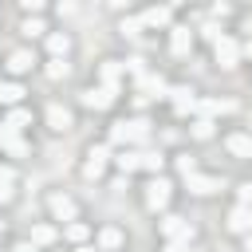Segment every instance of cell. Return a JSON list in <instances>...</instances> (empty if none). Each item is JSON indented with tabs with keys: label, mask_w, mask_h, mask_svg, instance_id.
Returning a JSON list of instances; mask_svg holds the SVG:
<instances>
[{
	"label": "cell",
	"mask_w": 252,
	"mask_h": 252,
	"mask_svg": "<svg viewBox=\"0 0 252 252\" xmlns=\"http://www.w3.org/2000/svg\"><path fill=\"white\" fill-rule=\"evenodd\" d=\"M150 138V122L146 118H122V122H114L110 126V142H146Z\"/></svg>",
	"instance_id": "6da1fadb"
},
{
	"label": "cell",
	"mask_w": 252,
	"mask_h": 252,
	"mask_svg": "<svg viewBox=\"0 0 252 252\" xmlns=\"http://www.w3.org/2000/svg\"><path fill=\"white\" fill-rule=\"evenodd\" d=\"M169 189H173V185H169L165 177H154V181L146 185V205H150L154 213H161V209H169Z\"/></svg>",
	"instance_id": "7a4b0ae2"
},
{
	"label": "cell",
	"mask_w": 252,
	"mask_h": 252,
	"mask_svg": "<svg viewBox=\"0 0 252 252\" xmlns=\"http://www.w3.org/2000/svg\"><path fill=\"white\" fill-rule=\"evenodd\" d=\"M161 236L165 240H193V224L185 220V217H161Z\"/></svg>",
	"instance_id": "3957f363"
},
{
	"label": "cell",
	"mask_w": 252,
	"mask_h": 252,
	"mask_svg": "<svg viewBox=\"0 0 252 252\" xmlns=\"http://www.w3.org/2000/svg\"><path fill=\"white\" fill-rule=\"evenodd\" d=\"M213 51H217V63H220V67H236V63H240V43H236L232 35H220V39L213 43Z\"/></svg>",
	"instance_id": "277c9868"
},
{
	"label": "cell",
	"mask_w": 252,
	"mask_h": 252,
	"mask_svg": "<svg viewBox=\"0 0 252 252\" xmlns=\"http://www.w3.org/2000/svg\"><path fill=\"white\" fill-rule=\"evenodd\" d=\"M165 94H169V98H173V110H177V114H181V118H185V114H193V110H197V91H193V87H169V91H165Z\"/></svg>",
	"instance_id": "5b68a950"
},
{
	"label": "cell",
	"mask_w": 252,
	"mask_h": 252,
	"mask_svg": "<svg viewBox=\"0 0 252 252\" xmlns=\"http://www.w3.org/2000/svg\"><path fill=\"white\" fill-rule=\"evenodd\" d=\"M185 189H189L193 197H213V193H220V177H205V173H189V177H185Z\"/></svg>",
	"instance_id": "8992f818"
},
{
	"label": "cell",
	"mask_w": 252,
	"mask_h": 252,
	"mask_svg": "<svg viewBox=\"0 0 252 252\" xmlns=\"http://www.w3.org/2000/svg\"><path fill=\"white\" fill-rule=\"evenodd\" d=\"M47 209H51V217H55V220H67V224H71V220H75V213H79V209H75V201H71L67 193H51V197H47Z\"/></svg>",
	"instance_id": "52a82bcc"
},
{
	"label": "cell",
	"mask_w": 252,
	"mask_h": 252,
	"mask_svg": "<svg viewBox=\"0 0 252 252\" xmlns=\"http://www.w3.org/2000/svg\"><path fill=\"white\" fill-rule=\"evenodd\" d=\"M232 110H236L232 98H197V114L209 122H213V114H232Z\"/></svg>",
	"instance_id": "ba28073f"
},
{
	"label": "cell",
	"mask_w": 252,
	"mask_h": 252,
	"mask_svg": "<svg viewBox=\"0 0 252 252\" xmlns=\"http://www.w3.org/2000/svg\"><path fill=\"white\" fill-rule=\"evenodd\" d=\"M106 146H91V154H87V165H83V173L91 177V181H98L102 173H106Z\"/></svg>",
	"instance_id": "9c48e42d"
},
{
	"label": "cell",
	"mask_w": 252,
	"mask_h": 252,
	"mask_svg": "<svg viewBox=\"0 0 252 252\" xmlns=\"http://www.w3.org/2000/svg\"><path fill=\"white\" fill-rule=\"evenodd\" d=\"M0 150H8L12 158H24L28 154V142H24V134H16V130H8L0 122Z\"/></svg>",
	"instance_id": "30bf717a"
},
{
	"label": "cell",
	"mask_w": 252,
	"mask_h": 252,
	"mask_svg": "<svg viewBox=\"0 0 252 252\" xmlns=\"http://www.w3.org/2000/svg\"><path fill=\"white\" fill-rule=\"evenodd\" d=\"M189 47H193V32H189V28H169V51H173L177 59H185Z\"/></svg>",
	"instance_id": "8fae6325"
},
{
	"label": "cell",
	"mask_w": 252,
	"mask_h": 252,
	"mask_svg": "<svg viewBox=\"0 0 252 252\" xmlns=\"http://www.w3.org/2000/svg\"><path fill=\"white\" fill-rule=\"evenodd\" d=\"M98 75H102V91L118 94V79L126 75V71H122V63H118V59H106V63L98 67Z\"/></svg>",
	"instance_id": "7c38bea8"
},
{
	"label": "cell",
	"mask_w": 252,
	"mask_h": 252,
	"mask_svg": "<svg viewBox=\"0 0 252 252\" xmlns=\"http://www.w3.org/2000/svg\"><path fill=\"white\" fill-rule=\"evenodd\" d=\"M110 102H114V94L102 91V87H87V91H83V106H87V110H106Z\"/></svg>",
	"instance_id": "4fadbf2b"
},
{
	"label": "cell",
	"mask_w": 252,
	"mask_h": 252,
	"mask_svg": "<svg viewBox=\"0 0 252 252\" xmlns=\"http://www.w3.org/2000/svg\"><path fill=\"white\" fill-rule=\"evenodd\" d=\"M228 228L240 232V236H248V232H252V209H248V205H236V209L228 213Z\"/></svg>",
	"instance_id": "5bb4252c"
},
{
	"label": "cell",
	"mask_w": 252,
	"mask_h": 252,
	"mask_svg": "<svg viewBox=\"0 0 252 252\" xmlns=\"http://www.w3.org/2000/svg\"><path fill=\"white\" fill-rule=\"evenodd\" d=\"M47 126H51V130H59V134H63V130H71V110H67V106H59V102H51V106H47Z\"/></svg>",
	"instance_id": "9a60e30c"
},
{
	"label": "cell",
	"mask_w": 252,
	"mask_h": 252,
	"mask_svg": "<svg viewBox=\"0 0 252 252\" xmlns=\"http://www.w3.org/2000/svg\"><path fill=\"white\" fill-rule=\"evenodd\" d=\"M224 146H228L232 158H252V134H228Z\"/></svg>",
	"instance_id": "2e32d148"
},
{
	"label": "cell",
	"mask_w": 252,
	"mask_h": 252,
	"mask_svg": "<svg viewBox=\"0 0 252 252\" xmlns=\"http://www.w3.org/2000/svg\"><path fill=\"white\" fill-rule=\"evenodd\" d=\"M138 20H142V28H169V8H161V4L158 8H146Z\"/></svg>",
	"instance_id": "e0dca14e"
},
{
	"label": "cell",
	"mask_w": 252,
	"mask_h": 252,
	"mask_svg": "<svg viewBox=\"0 0 252 252\" xmlns=\"http://www.w3.org/2000/svg\"><path fill=\"white\" fill-rule=\"evenodd\" d=\"M47 51H51V59H63V55L71 51V35H67V32H51V35H47Z\"/></svg>",
	"instance_id": "ac0fdd59"
},
{
	"label": "cell",
	"mask_w": 252,
	"mask_h": 252,
	"mask_svg": "<svg viewBox=\"0 0 252 252\" xmlns=\"http://www.w3.org/2000/svg\"><path fill=\"white\" fill-rule=\"evenodd\" d=\"M32 63H35V55H32V51H24V47L8 55V71H12V75H24V71H32Z\"/></svg>",
	"instance_id": "d6986e66"
},
{
	"label": "cell",
	"mask_w": 252,
	"mask_h": 252,
	"mask_svg": "<svg viewBox=\"0 0 252 252\" xmlns=\"http://www.w3.org/2000/svg\"><path fill=\"white\" fill-rule=\"evenodd\" d=\"M28 122H32V114H28V110H20V106H12V110H8V118H4V126H8V130H16V134H20Z\"/></svg>",
	"instance_id": "ffe728a7"
},
{
	"label": "cell",
	"mask_w": 252,
	"mask_h": 252,
	"mask_svg": "<svg viewBox=\"0 0 252 252\" xmlns=\"http://www.w3.org/2000/svg\"><path fill=\"white\" fill-rule=\"evenodd\" d=\"M114 161H118V169H122V173H134V169H142V154H134V150H122Z\"/></svg>",
	"instance_id": "44dd1931"
},
{
	"label": "cell",
	"mask_w": 252,
	"mask_h": 252,
	"mask_svg": "<svg viewBox=\"0 0 252 252\" xmlns=\"http://www.w3.org/2000/svg\"><path fill=\"white\" fill-rule=\"evenodd\" d=\"M55 236H59V232H55L51 224H32V244H35V248H39V244H55Z\"/></svg>",
	"instance_id": "7402d4cb"
},
{
	"label": "cell",
	"mask_w": 252,
	"mask_h": 252,
	"mask_svg": "<svg viewBox=\"0 0 252 252\" xmlns=\"http://www.w3.org/2000/svg\"><path fill=\"white\" fill-rule=\"evenodd\" d=\"M98 248H102V252L122 248V232H118V228H102V232H98Z\"/></svg>",
	"instance_id": "603a6c76"
},
{
	"label": "cell",
	"mask_w": 252,
	"mask_h": 252,
	"mask_svg": "<svg viewBox=\"0 0 252 252\" xmlns=\"http://www.w3.org/2000/svg\"><path fill=\"white\" fill-rule=\"evenodd\" d=\"M138 91H158V94H165L169 87H165L161 75H142V79H138Z\"/></svg>",
	"instance_id": "cb8c5ba5"
},
{
	"label": "cell",
	"mask_w": 252,
	"mask_h": 252,
	"mask_svg": "<svg viewBox=\"0 0 252 252\" xmlns=\"http://www.w3.org/2000/svg\"><path fill=\"white\" fill-rule=\"evenodd\" d=\"M20 98H24V87H20V83H4V87H0V102H8V106H16Z\"/></svg>",
	"instance_id": "d4e9b609"
},
{
	"label": "cell",
	"mask_w": 252,
	"mask_h": 252,
	"mask_svg": "<svg viewBox=\"0 0 252 252\" xmlns=\"http://www.w3.org/2000/svg\"><path fill=\"white\" fill-rule=\"evenodd\" d=\"M189 130H193V138H201V142H209V138H213V122H209V118H197Z\"/></svg>",
	"instance_id": "484cf974"
},
{
	"label": "cell",
	"mask_w": 252,
	"mask_h": 252,
	"mask_svg": "<svg viewBox=\"0 0 252 252\" xmlns=\"http://www.w3.org/2000/svg\"><path fill=\"white\" fill-rule=\"evenodd\" d=\"M87 232H91V228H87L83 220H71V224H67V240H75V244H83V240H87Z\"/></svg>",
	"instance_id": "4316f807"
},
{
	"label": "cell",
	"mask_w": 252,
	"mask_h": 252,
	"mask_svg": "<svg viewBox=\"0 0 252 252\" xmlns=\"http://www.w3.org/2000/svg\"><path fill=\"white\" fill-rule=\"evenodd\" d=\"M67 71H71L67 59H51V63H47V79H67Z\"/></svg>",
	"instance_id": "83f0119b"
},
{
	"label": "cell",
	"mask_w": 252,
	"mask_h": 252,
	"mask_svg": "<svg viewBox=\"0 0 252 252\" xmlns=\"http://www.w3.org/2000/svg\"><path fill=\"white\" fill-rule=\"evenodd\" d=\"M20 32H24V35H43L47 28H43V20H32V16H28V20L20 24Z\"/></svg>",
	"instance_id": "f1b7e54d"
},
{
	"label": "cell",
	"mask_w": 252,
	"mask_h": 252,
	"mask_svg": "<svg viewBox=\"0 0 252 252\" xmlns=\"http://www.w3.org/2000/svg\"><path fill=\"white\" fill-rule=\"evenodd\" d=\"M118 32H122V35H138V32H142V20H138V16H126Z\"/></svg>",
	"instance_id": "f546056e"
},
{
	"label": "cell",
	"mask_w": 252,
	"mask_h": 252,
	"mask_svg": "<svg viewBox=\"0 0 252 252\" xmlns=\"http://www.w3.org/2000/svg\"><path fill=\"white\" fill-rule=\"evenodd\" d=\"M161 161L165 158H158V154H142V169H150V173H161Z\"/></svg>",
	"instance_id": "4dcf8cb0"
},
{
	"label": "cell",
	"mask_w": 252,
	"mask_h": 252,
	"mask_svg": "<svg viewBox=\"0 0 252 252\" xmlns=\"http://www.w3.org/2000/svg\"><path fill=\"white\" fill-rule=\"evenodd\" d=\"M177 169H181V177H189V173H197V158H189V154H181V158H177Z\"/></svg>",
	"instance_id": "1f68e13d"
},
{
	"label": "cell",
	"mask_w": 252,
	"mask_h": 252,
	"mask_svg": "<svg viewBox=\"0 0 252 252\" xmlns=\"http://www.w3.org/2000/svg\"><path fill=\"white\" fill-rule=\"evenodd\" d=\"M236 197H240V205H248V209H252V181L236 185Z\"/></svg>",
	"instance_id": "d6a6232c"
},
{
	"label": "cell",
	"mask_w": 252,
	"mask_h": 252,
	"mask_svg": "<svg viewBox=\"0 0 252 252\" xmlns=\"http://www.w3.org/2000/svg\"><path fill=\"white\" fill-rule=\"evenodd\" d=\"M201 35H205V39H213V43H217V39H220V35H224V32H220V28H217V24H201Z\"/></svg>",
	"instance_id": "836d02e7"
},
{
	"label": "cell",
	"mask_w": 252,
	"mask_h": 252,
	"mask_svg": "<svg viewBox=\"0 0 252 252\" xmlns=\"http://www.w3.org/2000/svg\"><path fill=\"white\" fill-rule=\"evenodd\" d=\"M16 181V169L12 165H0V185H12Z\"/></svg>",
	"instance_id": "e575fe53"
},
{
	"label": "cell",
	"mask_w": 252,
	"mask_h": 252,
	"mask_svg": "<svg viewBox=\"0 0 252 252\" xmlns=\"http://www.w3.org/2000/svg\"><path fill=\"white\" fill-rule=\"evenodd\" d=\"M165 252H189V240H169Z\"/></svg>",
	"instance_id": "d590c367"
},
{
	"label": "cell",
	"mask_w": 252,
	"mask_h": 252,
	"mask_svg": "<svg viewBox=\"0 0 252 252\" xmlns=\"http://www.w3.org/2000/svg\"><path fill=\"white\" fill-rule=\"evenodd\" d=\"M12 197H16V193H12V185H0V205H8Z\"/></svg>",
	"instance_id": "8d00e7d4"
},
{
	"label": "cell",
	"mask_w": 252,
	"mask_h": 252,
	"mask_svg": "<svg viewBox=\"0 0 252 252\" xmlns=\"http://www.w3.org/2000/svg\"><path fill=\"white\" fill-rule=\"evenodd\" d=\"M12 252H35V244H32V240H20V244H16Z\"/></svg>",
	"instance_id": "74e56055"
},
{
	"label": "cell",
	"mask_w": 252,
	"mask_h": 252,
	"mask_svg": "<svg viewBox=\"0 0 252 252\" xmlns=\"http://www.w3.org/2000/svg\"><path fill=\"white\" fill-rule=\"evenodd\" d=\"M240 55H252V39H248V43H240Z\"/></svg>",
	"instance_id": "f35d334b"
},
{
	"label": "cell",
	"mask_w": 252,
	"mask_h": 252,
	"mask_svg": "<svg viewBox=\"0 0 252 252\" xmlns=\"http://www.w3.org/2000/svg\"><path fill=\"white\" fill-rule=\"evenodd\" d=\"M244 252H252V232H248V236H244Z\"/></svg>",
	"instance_id": "ab89813d"
},
{
	"label": "cell",
	"mask_w": 252,
	"mask_h": 252,
	"mask_svg": "<svg viewBox=\"0 0 252 252\" xmlns=\"http://www.w3.org/2000/svg\"><path fill=\"white\" fill-rule=\"evenodd\" d=\"M79 252H94V248H79Z\"/></svg>",
	"instance_id": "60d3db41"
},
{
	"label": "cell",
	"mask_w": 252,
	"mask_h": 252,
	"mask_svg": "<svg viewBox=\"0 0 252 252\" xmlns=\"http://www.w3.org/2000/svg\"><path fill=\"white\" fill-rule=\"evenodd\" d=\"M0 232H4V220H0Z\"/></svg>",
	"instance_id": "b9f144b4"
},
{
	"label": "cell",
	"mask_w": 252,
	"mask_h": 252,
	"mask_svg": "<svg viewBox=\"0 0 252 252\" xmlns=\"http://www.w3.org/2000/svg\"><path fill=\"white\" fill-rule=\"evenodd\" d=\"M0 87H4V79H0Z\"/></svg>",
	"instance_id": "7bdbcfd3"
}]
</instances>
